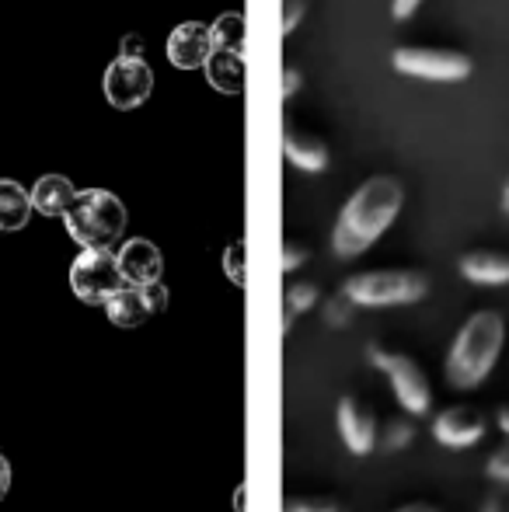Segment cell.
<instances>
[{"label":"cell","instance_id":"32","mask_svg":"<svg viewBox=\"0 0 509 512\" xmlns=\"http://www.w3.org/2000/svg\"><path fill=\"white\" fill-rule=\"evenodd\" d=\"M485 512H509V492H496L485 502Z\"/></svg>","mask_w":509,"mask_h":512},{"label":"cell","instance_id":"23","mask_svg":"<svg viewBox=\"0 0 509 512\" xmlns=\"http://www.w3.org/2000/svg\"><path fill=\"white\" fill-rule=\"evenodd\" d=\"M412 436H415V429H412L408 422H391V425L384 429L381 446H384V450H401V446L412 443Z\"/></svg>","mask_w":509,"mask_h":512},{"label":"cell","instance_id":"21","mask_svg":"<svg viewBox=\"0 0 509 512\" xmlns=\"http://www.w3.org/2000/svg\"><path fill=\"white\" fill-rule=\"evenodd\" d=\"M224 272L234 286H245V241H234L224 251Z\"/></svg>","mask_w":509,"mask_h":512},{"label":"cell","instance_id":"33","mask_svg":"<svg viewBox=\"0 0 509 512\" xmlns=\"http://www.w3.org/2000/svg\"><path fill=\"white\" fill-rule=\"evenodd\" d=\"M123 56H143V39H140V35H126V39H123Z\"/></svg>","mask_w":509,"mask_h":512},{"label":"cell","instance_id":"10","mask_svg":"<svg viewBox=\"0 0 509 512\" xmlns=\"http://www.w3.org/2000/svg\"><path fill=\"white\" fill-rule=\"evenodd\" d=\"M433 436L436 443L450 446V450H464V446H475L485 436V418L471 405H454L443 415H436Z\"/></svg>","mask_w":509,"mask_h":512},{"label":"cell","instance_id":"13","mask_svg":"<svg viewBox=\"0 0 509 512\" xmlns=\"http://www.w3.org/2000/svg\"><path fill=\"white\" fill-rule=\"evenodd\" d=\"M203 70L210 88H217L220 95H241L245 91V60H241V53L213 49L210 60L203 63Z\"/></svg>","mask_w":509,"mask_h":512},{"label":"cell","instance_id":"31","mask_svg":"<svg viewBox=\"0 0 509 512\" xmlns=\"http://www.w3.org/2000/svg\"><path fill=\"white\" fill-rule=\"evenodd\" d=\"M7 492H11V464H7V457L0 453V502H4Z\"/></svg>","mask_w":509,"mask_h":512},{"label":"cell","instance_id":"11","mask_svg":"<svg viewBox=\"0 0 509 512\" xmlns=\"http://www.w3.org/2000/svg\"><path fill=\"white\" fill-rule=\"evenodd\" d=\"M119 262V272L129 286H147V283H157L161 279V269H164V258L157 251L154 241H143V237H133L119 248L116 255Z\"/></svg>","mask_w":509,"mask_h":512},{"label":"cell","instance_id":"27","mask_svg":"<svg viewBox=\"0 0 509 512\" xmlns=\"http://www.w3.org/2000/svg\"><path fill=\"white\" fill-rule=\"evenodd\" d=\"M489 478H492V481H503V485H509V439H506V443L499 446V450L489 457Z\"/></svg>","mask_w":509,"mask_h":512},{"label":"cell","instance_id":"26","mask_svg":"<svg viewBox=\"0 0 509 512\" xmlns=\"http://www.w3.org/2000/svg\"><path fill=\"white\" fill-rule=\"evenodd\" d=\"M283 512H346V509L328 499H293V502H286Z\"/></svg>","mask_w":509,"mask_h":512},{"label":"cell","instance_id":"5","mask_svg":"<svg viewBox=\"0 0 509 512\" xmlns=\"http://www.w3.org/2000/svg\"><path fill=\"white\" fill-rule=\"evenodd\" d=\"M70 286H74L77 300L105 307V300L126 286L112 248H84L70 265Z\"/></svg>","mask_w":509,"mask_h":512},{"label":"cell","instance_id":"35","mask_svg":"<svg viewBox=\"0 0 509 512\" xmlns=\"http://www.w3.org/2000/svg\"><path fill=\"white\" fill-rule=\"evenodd\" d=\"M499 429H503L506 436H509V405L499 408Z\"/></svg>","mask_w":509,"mask_h":512},{"label":"cell","instance_id":"30","mask_svg":"<svg viewBox=\"0 0 509 512\" xmlns=\"http://www.w3.org/2000/svg\"><path fill=\"white\" fill-rule=\"evenodd\" d=\"M419 4H422V0H394V4H391V14H394L398 21H405V18H412V14L419 11Z\"/></svg>","mask_w":509,"mask_h":512},{"label":"cell","instance_id":"20","mask_svg":"<svg viewBox=\"0 0 509 512\" xmlns=\"http://www.w3.org/2000/svg\"><path fill=\"white\" fill-rule=\"evenodd\" d=\"M318 304V286L314 283H293L290 290H286V310L290 314H304V310H311Z\"/></svg>","mask_w":509,"mask_h":512},{"label":"cell","instance_id":"25","mask_svg":"<svg viewBox=\"0 0 509 512\" xmlns=\"http://www.w3.org/2000/svg\"><path fill=\"white\" fill-rule=\"evenodd\" d=\"M304 14H307L304 0H283V21H279V32L290 35L293 28H297L300 21H304Z\"/></svg>","mask_w":509,"mask_h":512},{"label":"cell","instance_id":"3","mask_svg":"<svg viewBox=\"0 0 509 512\" xmlns=\"http://www.w3.org/2000/svg\"><path fill=\"white\" fill-rule=\"evenodd\" d=\"M63 223L81 248H112L126 230V206L105 189H84L67 206Z\"/></svg>","mask_w":509,"mask_h":512},{"label":"cell","instance_id":"18","mask_svg":"<svg viewBox=\"0 0 509 512\" xmlns=\"http://www.w3.org/2000/svg\"><path fill=\"white\" fill-rule=\"evenodd\" d=\"M32 216V192L14 178H0V230H21Z\"/></svg>","mask_w":509,"mask_h":512},{"label":"cell","instance_id":"24","mask_svg":"<svg viewBox=\"0 0 509 512\" xmlns=\"http://www.w3.org/2000/svg\"><path fill=\"white\" fill-rule=\"evenodd\" d=\"M311 258V251L304 248V244H293V241H286L283 244V251H279V269L283 272H293V269H300V265Z\"/></svg>","mask_w":509,"mask_h":512},{"label":"cell","instance_id":"34","mask_svg":"<svg viewBox=\"0 0 509 512\" xmlns=\"http://www.w3.org/2000/svg\"><path fill=\"white\" fill-rule=\"evenodd\" d=\"M394 512H440V509L429 506V502H412V506H401V509H394Z\"/></svg>","mask_w":509,"mask_h":512},{"label":"cell","instance_id":"36","mask_svg":"<svg viewBox=\"0 0 509 512\" xmlns=\"http://www.w3.org/2000/svg\"><path fill=\"white\" fill-rule=\"evenodd\" d=\"M503 209L509 213V182H506V189H503Z\"/></svg>","mask_w":509,"mask_h":512},{"label":"cell","instance_id":"8","mask_svg":"<svg viewBox=\"0 0 509 512\" xmlns=\"http://www.w3.org/2000/svg\"><path fill=\"white\" fill-rule=\"evenodd\" d=\"M105 98H109L112 108H129L143 105L150 98V91H154V74H150L147 60L143 56H123L119 53L116 60L109 63V70H105Z\"/></svg>","mask_w":509,"mask_h":512},{"label":"cell","instance_id":"6","mask_svg":"<svg viewBox=\"0 0 509 512\" xmlns=\"http://www.w3.org/2000/svg\"><path fill=\"white\" fill-rule=\"evenodd\" d=\"M370 363L381 366L387 377H391L394 398L401 401V408L412 411V415H426L433 394H429V380H426V373H422V366L415 363V359L391 356V352H384L381 345H370Z\"/></svg>","mask_w":509,"mask_h":512},{"label":"cell","instance_id":"12","mask_svg":"<svg viewBox=\"0 0 509 512\" xmlns=\"http://www.w3.org/2000/svg\"><path fill=\"white\" fill-rule=\"evenodd\" d=\"M339 432L346 439V446L356 457H367L377 446V418L363 401L356 398H342L339 401Z\"/></svg>","mask_w":509,"mask_h":512},{"label":"cell","instance_id":"9","mask_svg":"<svg viewBox=\"0 0 509 512\" xmlns=\"http://www.w3.org/2000/svg\"><path fill=\"white\" fill-rule=\"evenodd\" d=\"M213 53V35L210 25L203 21H182L168 39V60L178 70H199Z\"/></svg>","mask_w":509,"mask_h":512},{"label":"cell","instance_id":"29","mask_svg":"<svg viewBox=\"0 0 509 512\" xmlns=\"http://www.w3.org/2000/svg\"><path fill=\"white\" fill-rule=\"evenodd\" d=\"M300 84H304L300 70H283V77H279V98H283V102H290V98L300 91Z\"/></svg>","mask_w":509,"mask_h":512},{"label":"cell","instance_id":"22","mask_svg":"<svg viewBox=\"0 0 509 512\" xmlns=\"http://www.w3.org/2000/svg\"><path fill=\"white\" fill-rule=\"evenodd\" d=\"M353 310L356 304L342 293V297H332L325 304V321L332 324V328H346V324H353Z\"/></svg>","mask_w":509,"mask_h":512},{"label":"cell","instance_id":"7","mask_svg":"<svg viewBox=\"0 0 509 512\" xmlns=\"http://www.w3.org/2000/svg\"><path fill=\"white\" fill-rule=\"evenodd\" d=\"M394 70L422 81H464L471 74V60L454 49H422V46H401L394 49Z\"/></svg>","mask_w":509,"mask_h":512},{"label":"cell","instance_id":"28","mask_svg":"<svg viewBox=\"0 0 509 512\" xmlns=\"http://www.w3.org/2000/svg\"><path fill=\"white\" fill-rule=\"evenodd\" d=\"M140 290H143V300H147L150 314H161V310L168 307V290H164V283H161V279H157V283L140 286Z\"/></svg>","mask_w":509,"mask_h":512},{"label":"cell","instance_id":"2","mask_svg":"<svg viewBox=\"0 0 509 512\" xmlns=\"http://www.w3.org/2000/svg\"><path fill=\"white\" fill-rule=\"evenodd\" d=\"M506 342V321L496 310H478L468 317L454 338V349L447 356V384L457 391H475L496 366Z\"/></svg>","mask_w":509,"mask_h":512},{"label":"cell","instance_id":"19","mask_svg":"<svg viewBox=\"0 0 509 512\" xmlns=\"http://www.w3.org/2000/svg\"><path fill=\"white\" fill-rule=\"evenodd\" d=\"M210 35H213V49H231V53L245 56V18L238 11L220 14L210 25Z\"/></svg>","mask_w":509,"mask_h":512},{"label":"cell","instance_id":"16","mask_svg":"<svg viewBox=\"0 0 509 512\" xmlns=\"http://www.w3.org/2000/svg\"><path fill=\"white\" fill-rule=\"evenodd\" d=\"M283 150L290 157V164H297L300 171H325L328 168V147L311 133H297V129H283Z\"/></svg>","mask_w":509,"mask_h":512},{"label":"cell","instance_id":"15","mask_svg":"<svg viewBox=\"0 0 509 512\" xmlns=\"http://www.w3.org/2000/svg\"><path fill=\"white\" fill-rule=\"evenodd\" d=\"M77 189L70 178L63 175H42L39 182H35L32 189V209L42 216H63L67 213V206L74 203Z\"/></svg>","mask_w":509,"mask_h":512},{"label":"cell","instance_id":"17","mask_svg":"<svg viewBox=\"0 0 509 512\" xmlns=\"http://www.w3.org/2000/svg\"><path fill=\"white\" fill-rule=\"evenodd\" d=\"M105 314H109V321L116 324V328H140L150 317V307H147V300H143L140 286L126 283L123 290H116L105 300Z\"/></svg>","mask_w":509,"mask_h":512},{"label":"cell","instance_id":"4","mask_svg":"<svg viewBox=\"0 0 509 512\" xmlns=\"http://www.w3.org/2000/svg\"><path fill=\"white\" fill-rule=\"evenodd\" d=\"M429 290V279L412 269H381V272H360L349 276L342 293L356 307H401L422 300Z\"/></svg>","mask_w":509,"mask_h":512},{"label":"cell","instance_id":"1","mask_svg":"<svg viewBox=\"0 0 509 512\" xmlns=\"http://www.w3.org/2000/svg\"><path fill=\"white\" fill-rule=\"evenodd\" d=\"M405 203V189L398 178L391 175H374L349 196V203L342 206L339 223H335L332 248L339 258H356L377 244V237L394 223V216L401 213Z\"/></svg>","mask_w":509,"mask_h":512},{"label":"cell","instance_id":"14","mask_svg":"<svg viewBox=\"0 0 509 512\" xmlns=\"http://www.w3.org/2000/svg\"><path fill=\"white\" fill-rule=\"evenodd\" d=\"M461 276L478 286H506L509 255H503V251H468L461 258Z\"/></svg>","mask_w":509,"mask_h":512}]
</instances>
